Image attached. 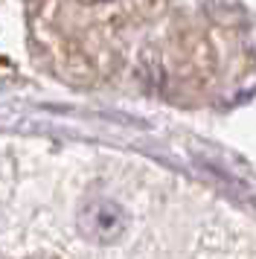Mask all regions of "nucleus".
I'll list each match as a JSON object with an SVG mask.
<instances>
[{
	"mask_svg": "<svg viewBox=\"0 0 256 259\" xmlns=\"http://www.w3.org/2000/svg\"><path fill=\"white\" fill-rule=\"evenodd\" d=\"M76 227L93 245H116L131 230V215L119 201L108 198V195H96L79 210Z\"/></svg>",
	"mask_w": 256,
	"mask_h": 259,
	"instance_id": "nucleus-1",
	"label": "nucleus"
},
{
	"mask_svg": "<svg viewBox=\"0 0 256 259\" xmlns=\"http://www.w3.org/2000/svg\"><path fill=\"white\" fill-rule=\"evenodd\" d=\"M76 3H79V6H105L108 0H76Z\"/></svg>",
	"mask_w": 256,
	"mask_h": 259,
	"instance_id": "nucleus-2",
	"label": "nucleus"
}]
</instances>
